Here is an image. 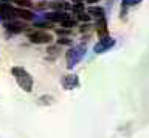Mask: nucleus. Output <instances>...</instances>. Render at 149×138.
<instances>
[{
	"label": "nucleus",
	"instance_id": "1",
	"mask_svg": "<svg viewBox=\"0 0 149 138\" xmlns=\"http://www.w3.org/2000/svg\"><path fill=\"white\" fill-rule=\"evenodd\" d=\"M11 73H13V76L16 78L19 87H20L23 92H31L33 90V78L23 67H13Z\"/></svg>",
	"mask_w": 149,
	"mask_h": 138
},
{
	"label": "nucleus",
	"instance_id": "2",
	"mask_svg": "<svg viewBox=\"0 0 149 138\" xmlns=\"http://www.w3.org/2000/svg\"><path fill=\"white\" fill-rule=\"evenodd\" d=\"M86 45H78V47H73L72 50H68L67 54H65V59H67V67L73 68L78 62H81L84 56H86Z\"/></svg>",
	"mask_w": 149,
	"mask_h": 138
},
{
	"label": "nucleus",
	"instance_id": "3",
	"mask_svg": "<svg viewBox=\"0 0 149 138\" xmlns=\"http://www.w3.org/2000/svg\"><path fill=\"white\" fill-rule=\"evenodd\" d=\"M28 39L33 44H50L53 40V36L47 33V31H34V33L28 34Z\"/></svg>",
	"mask_w": 149,
	"mask_h": 138
},
{
	"label": "nucleus",
	"instance_id": "4",
	"mask_svg": "<svg viewBox=\"0 0 149 138\" xmlns=\"http://www.w3.org/2000/svg\"><path fill=\"white\" fill-rule=\"evenodd\" d=\"M113 45H115V40L112 37H109V36H104V37H101V40L95 45V53H98V54L104 53L107 50H110Z\"/></svg>",
	"mask_w": 149,
	"mask_h": 138
},
{
	"label": "nucleus",
	"instance_id": "5",
	"mask_svg": "<svg viewBox=\"0 0 149 138\" xmlns=\"http://www.w3.org/2000/svg\"><path fill=\"white\" fill-rule=\"evenodd\" d=\"M61 84L65 90H73L79 85V78L76 75H65L61 81Z\"/></svg>",
	"mask_w": 149,
	"mask_h": 138
},
{
	"label": "nucleus",
	"instance_id": "6",
	"mask_svg": "<svg viewBox=\"0 0 149 138\" xmlns=\"http://www.w3.org/2000/svg\"><path fill=\"white\" fill-rule=\"evenodd\" d=\"M45 19L47 20H51V22H64V20L70 19V16L65 11H59L58 10V11H54V12H47Z\"/></svg>",
	"mask_w": 149,
	"mask_h": 138
},
{
	"label": "nucleus",
	"instance_id": "7",
	"mask_svg": "<svg viewBox=\"0 0 149 138\" xmlns=\"http://www.w3.org/2000/svg\"><path fill=\"white\" fill-rule=\"evenodd\" d=\"M14 16L16 17H20L23 20H33L34 19V14L28 10H22V8H14Z\"/></svg>",
	"mask_w": 149,
	"mask_h": 138
},
{
	"label": "nucleus",
	"instance_id": "8",
	"mask_svg": "<svg viewBox=\"0 0 149 138\" xmlns=\"http://www.w3.org/2000/svg\"><path fill=\"white\" fill-rule=\"evenodd\" d=\"M5 28H6L9 33H22L25 30V26L22 24H16V22H6L5 24Z\"/></svg>",
	"mask_w": 149,
	"mask_h": 138
},
{
	"label": "nucleus",
	"instance_id": "9",
	"mask_svg": "<svg viewBox=\"0 0 149 138\" xmlns=\"http://www.w3.org/2000/svg\"><path fill=\"white\" fill-rule=\"evenodd\" d=\"M87 12L93 17H98V19H102V17H104V10L100 8V6H90Z\"/></svg>",
	"mask_w": 149,
	"mask_h": 138
},
{
	"label": "nucleus",
	"instance_id": "10",
	"mask_svg": "<svg viewBox=\"0 0 149 138\" xmlns=\"http://www.w3.org/2000/svg\"><path fill=\"white\" fill-rule=\"evenodd\" d=\"M54 8V10H59V11H65V10H70V6L68 3H65V2H58V3H53V5H51Z\"/></svg>",
	"mask_w": 149,
	"mask_h": 138
},
{
	"label": "nucleus",
	"instance_id": "11",
	"mask_svg": "<svg viewBox=\"0 0 149 138\" xmlns=\"http://www.w3.org/2000/svg\"><path fill=\"white\" fill-rule=\"evenodd\" d=\"M138 3H141V0H123L124 6H134V5H138Z\"/></svg>",
	"mask_w": 149,
	"mask_h": 138
},
{
	"label": "nucleus",
	"instance_id": "12",
	"mask_svg": "<svg viewBox=\"0 0 149 138\" xmlns=\"http://www.w3.org/2000/svg\"><path fill=\"white\" fill-rule=\"evenodd\" d=\"M61 24H62V26H65V28H72V26H74V20H72V19H67V20L61 22Z\"/></svg>",
	"mask_w": 149,
	"mask_h": 138
},
{
	"label": "nucleus",
	"instance_id": "13",
	"mask_svg": "<svg viewBox=\"0 0 149 138\" xmlns=\"http://www.w3.org/2000/svg\"><path fill=\"white\" fill-rule=\"evenodd\" d=\"M13 2H16V3H19V5H22V6H30L31 5L30 0H13Z\"/></svg>",
	"mask_w": 149,
	"mask_h": 138
},
{
	"label": "nucleus",
	"instance_id": "14",
	"mask_svg": "<svg viewBox=\"0 0 149 138\" xmlns=\"http://www.w3.org/2000/svg\"><path fill=\"white\" fill-rule=\"evenodd\" d=\"M78 17H79V20H84V22L90 20V16H88V14H86V12H81V14H79Z\"/></svg>",
	"mask_w": 149,
	"mask_h": 138
},
{
	"label": "nucleus",
	"instance_id": "15",
	"mask_svg": "<svg viewBox=\"0 0 149 138\" xmlns=\"http://www.w3.org/2000/svg\"><path fill=\"white\" fill-rule=\"evenodd\" d=\"M70 42H72V40H70V39H67V37H62V39H59V44H70Z\"/></svg>",
	"mask_w": 149,
	"mask_h": 138
},
{
	"label": "nucleus",
	"instance_id": "16",
	"mask_svg": "<svg viewBox=\"0 0 149 138\" xmlns=\"http://www.w3.org/2000/svg\"><path fill=\"white\" fill-rule=\"evenodd\" d=\"M98 0H87V3H96Z\"/></svg>",
	"mask_w": 149,
	"mask_h": 138
},
{
	"label": "nucleus",
	"instance_id": "17",
	"mask_svg": "<svg viewBox=\"0 0 149 138\" xmlns=\"http://www.w3.org/2000/svg\"><path fill=\"white\" fill-rule=\"evenodd\" d=\"M76 2H78V0H76ZM79 2H81V0H79Z\"/></svg>",
	"mask_w": 149,
	"mask_h": 138
}]
</instances>
